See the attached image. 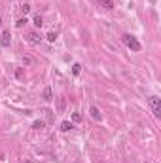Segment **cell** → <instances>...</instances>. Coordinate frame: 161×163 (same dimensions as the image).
Listing matches in <instances>:
<instances>
[{"instance_id":"obj_7","label":"cell","mask_w":161,"mask_h":163,"mask_svg":"<svg viewBox=\"0 0 161 163\" xmlns=\"http://www.w3.org/2000/svg\"><path fill=\"white\" fill-rule=\"evenodd\" d=\"M99 4H101V6H104V8H108V10L114 8V2H112V0H99Z\"/></svg>"},{"instance_id":"obj_4","label":"cell","mask_w":161,"mask_h":163,"mask_svg":"<svg viewBox=\"0 0 161 163\" xmlns=\"http://www.w3.org/2000/svg\"><path fill=\"white\" fill-rule=\"evenodd\" d=\"M27 40H29V42H30V44H34V46H38L40 42H42V36H40V34H38V32H36V30H32V32H29V34H27Z\"/></svg>"},{"instance_id":"obj_18","label":"cell","mask_w":161,"mask_h":163,"mask_svg":"<svg viewBox=\"0 0 161 163\" xmlns=\"http://www.w3.org/2000/svg\"><path fill=\"white\" fill-rule=\"evenodd\" d=\"M15 74H17V78H19V80L23 78V70H21V68H17V72H15Z\"/></svg>"},{"instance_id":"obj_1","label":"cell","mask_w":161,"mask_h":163,"mask_svg":"<svg viewBox=\"0 0 161 163\" xmlns=\"http://www.w3.org/2000/svg\"><path fill=\"white\" fill-rule=\"evenodd\" d=\"M123 44H125L129 49H133V51H140V42L137 40V36H133V34H123Z\"/></svg>"},{"instance_id":"obj_20","label":"cell","mask_w":161,"mask_h":163,"mask_svg":"<svg viewBox=\"0 0 161 163\" xmlns=\"http://www.w3.org/2000/svg\"><path fill=\"white\" fill-rule=\"evenodd\" d=\"M0 27H2V19H0Z\"/></svg>"},{"instance_id":"obj_14","label":"cell","mask_w":161,"mask_h":163,"mask_svg":"<svg viewBox=\"0 0 161 163\" xmlns=\"http://www.w3.org/2000/svg\"><path fill=\"white\" fill-rule=\"evenodd\" d=\"M32 63H34L32 57H29V55H25V57H23V65H32Z\"/></svg>"},{"instance_id":"obj_9","label":"cell","mask_w":161,"mask_h":163,"mask_svg":"<svg viewBox=\"0 0 161 163\" xmlns=\"http://www.w3.org/2000/svg\"><path fill=\"white\" fill-rule=\"evenodd\" d=\"M44 127H46V123H44L42 120H38V121H34V123H32V129H36V131H38V129H44Z\"/></svg>"},{"instance_id":"obj_19","label":"cell","mask_w":161,"mask_h":163,"mask_svg":"<svg viewBox=\"0 0 161 163\" xmlns=\"http://www.w3.org/2000/svg\"><path fill=\"white\" fill-rule=\"evenodd\" d=\"M25 163H34V161H25Z\"/></svg>"},{"instance_id":"obj_8","label":"cell","mask_w":161,"mask_h":163,"mask_svg":"<svg viewBox=\"0 0 161 163\" xmlns=\"http://www.w3.org/2000/svg\"><path fill=\"white\" fill-rule=\"evenodd\" d=\"M44 99H46V101H51V99H53V93H51V87H46V89H44Z\"/></svg>"},{"instance_id":"obj_11","label":"cell","mask_w":161,"mask_h":163,"mask_svg":"<svg viewBox=\"0 0 161 163\" xmlns=\"http://www.w3.org/2000/svg\"><path fill=\"white\" fill-rule=\"evenodd\" d=\"M32 21H34V25H36V27H42V25H44V19L42 17H40V15H34V19H32Z\"/></svg>"},{"instance_id":"obj_3","label":"cell","mask_w":161,"mask_h":163,"mask_svg":"<svg viewBox=\"0 0 161 163\" xmlns=\"http://www.w3.org/2000/svg\"><path fill=\"white\" fill-rule=\"evenodd\" d=\"M10 42H12V36H10V30H2V34H0V46L2 48H8Z\"/></svg>"},{"instance_id":"obj_6","label":"cell","mask_w":161,"mask_h":163,"mask_svg":"<svg viewBox=\"0 0 161 163\" xmlns=\"http://www.w3.org/2000/svg\"><path fill=\"white\" fill-rule=\"evenodd\" d=\"M66 108V97H59L57 99V112H65Z\"/></svg>"},{"instance_id":"obj_2","label":"cell","mask_w":161,"mask_h":163,"mask_svg":"<svg viewBox=\"0 0 161 163\" xmlns=\"http://www.w3.org/2000/svg\"><path fill=\"white\" fill-rule=\"evenodd\" d=\"M150 106H152L155 118H161V101H159V97H155V95L150 97Z\"/></svg>"},{"instance_id":"obj_10","label":"cell","mask_w":161,"mask_h":163,"mask_svg":"<svg viewBox=\"0 0 161 163\" xmlns=\"http://www.w3.org/2000/svg\"><path fill=\"white\" fill-rule=\"evenodd\" d=\"M72 127H74V125H72L70 121H63V123H61V131H70Z\"/></svg>"},{"instance_id":"obj_5","label":"cell","mask_w":161,"mask_h":163,"mask_svg":"<svg viewBox=\"0 0 161 163\" xmlns=\"http://www.w3.org/2000/svg\"><path fill=\"white\" fill-rule=\"evenodd\" d=\"M89 114H91V118L93 120H102V114H101V110L97 108V106H89Z\"/></svg>"},{"instance_id":"obj_17","label":"cell","mask_w":161,"mask_h":163,"mask_svg":"<svg viewBox=\"0 0 161 163\" xmlns=\"http://www.w3.org/2000/svg\"><path fill=\"white\" fill-rule=\"evenodd\" d=\"M21 12H23V13H29V12H30V6H29V4H23V6H21Z\"/></svg>"},{"instance_id":"obj_12","label":"cell","mask_w":161,"mask_h":163,"mask_svg":"<svg viewBox=\"0 0 161 163\" xmlns=\"http://www.w3.org/2000/svg\"><path fill=\"white\" fill-rule=\"evenodd\" d=\"M46 36H48L49 42H55V40H57V32H55V30H51V32H48Z\"/></svg>"},{"instance_id":"obj_21","label":"cell","mask_w":161,"mask_h":163,"mask_svg":"<svg viewBox=\"0 0 161 163\" xmlns=\"http://www.w3.org/2000/svg\"><path fill=\"white\" fill-rule=\"evenodd\" d=\"M146 163H150V161H146Z\"/></svg>"},{"instance_id":"obj_15","label":"cell","mask_w":161,"mask_h":163,"mask_svg":"<svg viewBox=\"0 0 161 163\" xmlns=\"http://www.w3.org/2000/svg\"><path fill=\"white\" fill-rule=\"evenodd\" d=\"M80 70H82V65L80 63H76L74 67H72V72H74V74H80Z\"/></svg>"},{"instance_id":"obj_16","label":"cell","mask_w":161,"mask_h":163,"mask_svg":"<svg viewBox=\"0 0 161 163\" xmlns=\"http://www.w3.org/2000/svg\"><path fill=\"white\" fill-rule=\"evenodd\" d=\"M25 23H27V17H21V19H17V23H15V27H23Z\"/></svg>"},{"instance_id":"obj_13","label":"cell","mask_w":161,"mask_h":163,"mask_svg":"<svg viewBox=\"0 0 161 163\" xmlns=\"http://www.w3.org/2000/svg\"><path fill=\"white\" fill-rule=\"evenodd\" d=\"M72 121H74V123L82 121V114H80V112H74V114H72Z\"/></svg>"}]
</instances>
